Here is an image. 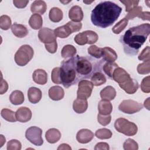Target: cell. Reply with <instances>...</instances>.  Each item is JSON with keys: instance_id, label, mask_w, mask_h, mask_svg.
<instances>
[{"instance_id": "obj_1", "label": "cell", "mask_w": 150, "mask_h": 150, "mask_svg": "<svg viewBox=\"0 0 150 150\" xmlns=\"http://www.w3.org/2000/svg\"><path fill=\"white\" fill-rule=\"evenodd\" d=\"M149 33V23H143L128 29L120 39L124 52L128 55L138 54Z\"/></svg>"}, {"instance_id": "obj_2", "label": "cell", "mask_w": 150, "mask_h": 150, "mask_svg": "<svg viewBox=\"0 0 150 150\" xmlns=\"http://www.w3.org/2000/svg\"><path fill=\"white\" fill-rule=\"evenodd\" d=\"M122 8L111 1H103L92 10L91 21L96 26L106 28L117 20Z\"/></svg>"}, {"instance_id": "obj_3", "label": "cell", "mask_w": 150, "mask_h": 150, "mask_svg": "<svg viewBox=\"0 0 150 150\" xmlns=\"http://www.w3.org/2000/svg\"><path fill=\"white\" fill-rule=\"evenodd\" d=\"M60 69L62 84L65 88H69L79 82L74 67L73 57L63 60Z\"/></svg>"}, {"instance_id": "obj_4", "label": "cell", "mask_w": 150, "mask_h": 150, "mask_svg": "<svg viewBox=\"0 0 150 150\" xmlns=\"http://www.w3.org/2000/svg\"><path fill=\"white\" fill-rule=\"evenodd\" d=\"M33 49L30 45H23L16 51L14 56L15 62L18 66H24L33 58Z\"/></svg>"}, {"instance_id": "obj_5", "label": "cell", "mask_w": 150, "mask_h": 150, "mask_svg": "<svg viewBox=\"0 0 150 150\" xmlns=\"http://www.w3.org/2000/svg\"><path fill=\"white\" fill-rule=\"evenodd\" d=\"M115 129L127 136H134L138 131L137 125L124 118L117 119L114 122Z\"/></svg>"}, {"instance_id": "obj_6", "label": "cell", "mask_w": 150, "mask_h": 150, "mask_svg": "<svg viewBox=\"0 0 150 150\" xmlns=\"http://www.w3.org/2000/svg\"><path fill=\"white\" fill-rule=\"evenodd\" d=\"M42 134V129L36 126H32L26 129L25 132V137L33 145L36 146H41L43 144Z\"/></svg>"}, {"instance_id": "obj_7", "label": "cell", "mask_w": 150, "mask_h": 150, "mask_svg": "<svg viewBox=\"0 0 150 150\" xmlns=\"http://www.w3.org/2000/svg\"><path fill=\"white\" fill-rule=\"evenodd\" d=\"M143 108V105L132 100H123L118 106L120 111L124 113L132 114L136 113Z\"/></svg>"}, {"instance_id": "obj_8", "label": "cell", "mask_w": 150, "mask_h": 150, "mask_svg": "<svg viewBox=\"0 0 150 150\" xmlns=\"http://www.w3.org/2000/svg\"><path fill=\"white\" fill-rule=\"evenodd\" d=\"M94 85L92 82L87 80H83L79 82L78 90L77 91V97L79 98L87 99L91 94Z\"/></svg>"}, {"instance_id": "obj_9", "label": "cell", "mask_w": 150, "mask_h": 150, "mask_svg": "<svg viewBox=\"0 0 150 150\" xmlns=\"http://www.w3.org/2000/svg\"><path fill=\"white\" fill-rule=\"evenodd\" d=\"M39 40L45 44H49L56 41V36L54 30L48 28H43L38 32Z\"/></svg>"}, {"instance_id": "obj_10", "label": "cell", "mask_w": 150, "mask_h": 150, "mask_svg": "<svg viewBox=\"0 0 150 150\" xmlns=\"http://www.w3.org/2000/svg\"><path fill=\"white\" fill-rule=\"evenodd\" d=\"M119 86L129 94H133L136 93L139 87L138 81L131 77L124 83L119 84Z\"/></svg>"}, {"instance_id": "obj_11", "label": "cell", "mask_w": 150, "mask_h": 150, "mask_svg": "<svg viewBox=\"0 0 150 150\" xmlns=\"http://www.w3.org/2000/svg\"><path fill=\"white\" fill-rule=\"evenodd\" d=\"M16 120L21 122H26L32 118L31 110L26 107L19 108L15 112Z\"/></svg>"}, {"instance_id": "obj_12", "label": "cell", "mask_w": 150, "mask_h": 150, "mask_svg": "<svg viewBox=\"0 0 150 150\" xmlns=\"http://www.w3.org/2000/svg\"><path fill=\"white\" fill-rule=\"evenodd\" d=\"M94 138V133L88 129H81L76 134L77 141L81 144H87Z\"/></svg>"}, {"instance_id": "obj_13", "label": "cell", "mask_w": 150, "mask_h": 150, "mask_svg": "<svg viewBox=\"0 0 150 150\" xmlns=\"http://www.w3.org/2000/svg\"><path fill=\"white\" fill-rule=\"evenodd\" d=\"M130 78V75L124 69L118 67L113 72L112 80H114L118 84H121L124 83Z\"/></svg>"}, {"instance_id": "obj_14", "label": "cell", "mask_w": 150, "mask_h": 150, "mask_svg": "<svg viewBox=\"0 0 150 150\" xmlns=\"http://www.w3.org/2000/svg\"><path fill=\"white\" fill-rule=\"evenodd\" d=\"M83 12L78 5H74L72 6L69 11V17L75 22H80L83 18Z\"/></svg>"}, {"instance_id": "obj_15", "label": "cell", "mask_w": 150, "mask_h": 150, "mask_svg": "<svg viewBox=\"0 0 150 150\" xmlns=\"http://www.w3.org/2000/svg\"><path fill=\"white\" fill-rule=\"evenodd\" d=\"M33 80L37 84L40 85L45 84L47 81V74L43 69L35 70L32 74Z\"/></svg>"}, {"instance_id": "obj_16", "label": "cell", "mask_w": 150, "mask_h": 150, "mask_svg": "<svg viewBox=\"0 0 150 150\" xmlns=\"http://www.w3.org/2000/svg\"><path fill=\"white\" fill-rule=\"evenodd\" d=\"M49 97L54 101H59L62 100L64 96V90L59 86L51 87L48 91Z\"/></svg>"}, {"instance_id": "obj_17", "label": "cell", "mask_w": 150, "mask_h": 150, "mask_svg": "<svg viewBox=\"0 0 150 150\" xmlns=\"http://www.w3.org/2000/svg\"><path fill=\"white\" fill-rule=\"evenodd\" d=\"M41 90L35 87H31L28 91V97L29 101L32 104H36L42 98Z\"/></svg>"}, {"instance_id": "obj_18", "label": "cell", "mask_w": 150, "mask_h": 150, "mask_svg": "<svg viewBox=\"0 0 150 150\" xmlns=\"http://www.w3.org/2000/svg\"><path fill=\"white\" fill-rule=\"evenodd\" d=\"M102 57L105 62H114L118 56L114 49L110 47H104L102 48Z\"/></svg>"}, {"instance_id": "obj_19", "label": "cell", "mask_w": 150, "mask_h": 150, "mask_svg": "<svg viewBox=\"0 0 150 150\" xmlns=\"http://www.w3.org/2000/svg\"><path fill=\"white\" fill-rule=\"evenodd\" d=\"M88 107V102L87 99L77 98L73 103V110L77 114L84 112Z\"/></svg>"}, {"instance_id": "obj_20", "label": "cell", "mask_w": 150, "mask_h": 150, "mask_svg": "<svg viewBox=\"0 0 150 150\" xmlns=\"http://www.w3.org/2000/svg\"><path fill=\"white\" fill-rule=\"evenodd\" d=\"M47 9V5L44 1H35L30 6V11L33 13L43 15Z\"/></svg>"}, {"instance_id": "obj_21", "label": "cell", "mask_w": 150, "mask_h": 150, "mask_svg": "<svg viewBox=\"0 0 150 150\" xmlns=\"http://www.w3.org/2000/svg\"><path fill=\"white\" fill-rule=\"evenodd\" d=\"M45 138L49 143L54 144L60 139L61 133L56 128H50L46 132Z\"/></svg>"}, {"instance_id": "obj_22", "label": "cell", "mask_w": 150, "mask_h": 150, "mask_svg": "<svg viewBox=\"0 0 150 150\" xmlns=\"http://www.w3.org/2000/svg\"><path fill=\"white\" fill-rule=\"evenodd\" d=\"M11 30L13 34L19 38H24L28 34V30L25 26L16 23L11 26Z\"/></svg>"}, {"instance_id": "obj_23", "label": "cell", "mask_w": 150, "mask_h": 150, "mask_svg": "<svg viewBox=\"0 0 150 150\" xmlns=\"http://www.w3.org/2000/svg\"><path fill=\"white\" fill-rule=\"evenodd\" d=\"M100 97L102 100L111 101L114 99L116 96V91L114 87L108 86L100 91Z\"/></svg>"}, {"instance_id": "obj_24", "label": "cell", "mask_w": 150, "mask_h": 150, "mask_svg": "<svg viewBox=\"0 0 150 150\" xmlns=\"http://www.w3.org/2000/svg\"><path fill=\"white\" fill-rule=\"evenodd\" d=\"M99 114L102 115L110 114L112 111V105L110 101L101 100L98 104Z\"/></svg>"}, {"instance_id": "obj_25", "label": "cell", "mask_w": 150, "mask_h": 150, "mask_svg": "<svg viewBox=\"0 0 150 150\" xmlns=\"http://www.w3.org/2000/svg\"><path fill=\"white\" fill-rule=\"evenodd\" d=\"M106 81L107 79L105 76L101 71L100 70H98L94 72L91 77V81L95 86H101L102 84H104Z\"/></svg>"}, {"instance_id": "obj_26", "label": "cell", "mask_w": 150, "mask_h": 150, "mask_svg": "<svg viewBox=\"0 0 150 150\" xmlns=\"http://www.w3.org/2000/svg\"><path fill=\"white\" fill-rule=\"evenodd\" d=\"M9 100L13 105H20L25 100L23 93L20 90H15L11 93L9 96Z\"/></svg>"}, {"instance_id": "obj_27", "label": "cell", "mask_w": 150, "mask_h": 150, "mask_svg": "<svg viewBox=\"0 0 150 150\" xmlns=\"http://www.w3.org/2000/svg\"><path fill=\"white\" fill-rule=\"evenodd\" d=\"M29 24L35 30L40 29L43 25V19L41 15L38 13H33L29 20Z\"/></svg>"}, {"instance_id": "obj_28", "label": "cell", "mask_w": 150, "mask_h": 150, "mask_svg": "<svg viewBox=\"0 0 150 150\" xmlns=\"http://www.w3.org/2000/svg\"><path fill=\"white\" fill-rule=\"evenodd\" d=\"M63 14L62 11L57 8L53 7L50 9L49 13V18L53 22H59L63 19Z\"/></svg>"}, {"instance_id": "obj_29", "label": "cell", "mask_w": 150, "mask_h": 150, "mask_svg": "<svg viewBox=\"0 0 150 150\" xmlns=\"http://www.w3.org/2000/svg\"><path fill=\"white\" fill-rule=\"evenodd\" d=\"M54 33L56 37L64 39L67 38L70 34L72 33V32L69 27L66 24L56 28L54 30Z\"/></svg>"}, {"instance_id": "obj_30", "label": "cell", "mask_w": 150, "mask_h": 150, "mask_svg": "<svg viewBox=\"0 0 150 150\" xmlns=\"http://www.w3.org/2000/svg\"><path fill=\"white\" fill-rule=\"evenodd\" d=\"M77 50L76 47L71 45H66L63 46L61 51V55L63 58H70L75 56Z\"/></svg>"}, {"instance_id": "obj_31", "label": "cell", "mask_w": 150, "mask_h": 150, "mask_svg": "<svg viewBox=\"0 0 150 150\" xmlns=\"http://www.w3.org/2000/svg\"><path fill=\"white\" fill-rule=\"evenodd\" d=\"M119 67L118 65L115 62H104L103 64V71L107 75V76L112 79V74L114 70Z\"/></svg>"}, {"instance_id": "obj_32", "label": "cell", "mask_w": 150, "mask_h": 150, "mask_svg": "<svg viewBox=\"0 0 150 150\" xmlns=\"http://www.w3.org/2000/svg\"><path fill=\"white\" fill-rule=\"evenodd\" d=\"M1 115L2 117L6 121L11 122H16V118L15 115V112L8 108H3L1 110Z\"/></svg>"}, {"instance_id": "obj_33", "label": "cell", "mask_w": 150, "mask_h": 150, "mask_svg": "<svg viewBox=\"0 0 150 150\" xmlns=\"http://www.w3.org/2000/svg\"><path fill=\"white\" fill-rule=\"evenodd\" d=\"M112 132L107 128H101L97 129L95 132V136L100 139H109L112 137Z\"/></svg>"}, {"instance_id": "obj_34", "label": "cell", "mask_w": 150, "mask_h": 150, "mask_svg": "<svg viewBox=\"0 0 150 150\" xmlns=\"http://www.w3.org/2000/svg\"><path fill=\"white\" fill-rule=\"evenodd\" d=\"M128 22V20L125 18H123L120 21H119L112 28V30L113 33H114L115 34H119L120 33H121L127 26Z\"/></svg>"}, {"instance_id": "obj_35", "label": "cell", "mask_w": 150, "mask_h": 150, "mask_svg": "<svg viewBox=\"0 0 150 150\" xmlns=\"http://www.w3.org/2000/svg\"><path fill=\"white\" fill-rule=\"evenodd\" d=\"M74 40L75 42L79 45H84L86 44H88V38L86 31L82 32L76 35Z\"/></svg>"}, {"instance_id": "obj_36", "label": "cell", "mask_w": 150, "mask_h": 150, "mask_svg": "<svg viewBox=\"0 0 150 150\" xmlns=\"http://www.w3.org/2000/svg\"><path fill=\"white\" fill-rule=\"evenodd\" d=\"M88 53L92 57L100 59L102 57V48L97 47L96 45L90 46L88 49Z\"/></svg>"}, {"instance_id": "obj_37", "label": "cell", "mask_w": 150, "mask_h": 150, "mask_svg": "<svg viewBox=\"0 0 150 150\" xmlns=\"http://www.w3.org/2000/svg\"><path fill=\"white\" fill-rule=\"evenodd\" d=\"M12 21L10 17L6 15H3L0 17V28L2 30H8L11 26Z\"/></svg>"}, {"instance_id": "obj_38", "label": "cell", "mask_w": 150, "mask_h": 150, "mask_svg": "<svg viewBox=\"0 0 150 150\" xmlns=\"http://www.w3.org/2000/svg\"><path fill=\"white\" fill-rule=\"evenodd\" d=\"M137 71L140 74H148L150 72V60L139 63L137 66Z\"/></svg>"}, {"instance_id": "obj_39", "label": "cell", "mask_w": 150, "mask_h": 150, "mask_svg": "<svg viewBox=\"0 0 150 150\" xmlns=\"http://www.w3.org/2000/svg\"><path fill=\"white\" fill-rule=\"evenodd\" d=\"M123 148L125 150H138V144L133 139L128 138L123 144Z\"/></svg>"}, {"instance_id": "obj_40", "label": "cell", "mask_w": 150, "mask_h": 150, "mask_svg": "<svg viewBox=\"0 0 150 150\" xmlns=\"http://www.w3.org/2000/svg\"><path fill=\"white\" fill-rule=\"evenodd\" d=\"M60 69L59 67H54L51 73V79L52 81L55 84H62L61 79H60Z\"/></svg>"}, {"instance_id": "obj_41", "label": "cell", "mask_w": 150, "mask_h": 150, "mask_svg": "<svg viewBox=\"0 0 150 150\" xmlns=\"http://www.w3.org/2000/svg\"><path fill=\"white\" fill-rule=\"evenodd\" d=\"M120 2L123 4L125 6V11L129 12L133 9L138 6L139 1H120Z\"/></svg>"}, {"instance_id": "obj_42", "label": "cell", "mask_w": 150, "mask_h": 150, "mask_svg": "<svg viewBox=\"0 0 150 150\" xmlns=\"http://www.w3.org/2000/svg\"><path fill=\"white\" fill-rule=\"evenodd\" d=\"M22 148V144L17 139H11L7 143L8 150H20Z\"/></svg>"}, {"instance_id": "obj_43", "label": "cell", "mask_w": 150, "mask_h": 150, "mask_svg": "<svg viewBox=\"0 0 150 150\" xmlns=\"http://www.w3.org/2000/svg\"><path fill=\"white\" fill-rule=\"evenodd\" d=\"M142 12V6H138L134 9H133L131 11L128 12V13L126 15L125 18L127 19L128 20L133 19L135 17H138V16Z\"/></svg>"}, {"instance_id": "obj_44", "label": "cell", "mask_w": 150, "mask_h": 150, "mask_svg": "<svg viewBox=\"0 0 150 150\" xmlns=\"http://www.w3.org/2000/svg\"><path fill=\"white\" fill-rule=\"evenodd\" d=\"M111 116L110 114L108 115H102L98 114L97 115V120L99 124L103 126H106L109 124L111 122Z\"/></svg>"}, {"instance_id": "obj_45", "label": "cell", "mask_w": 150, "mask_h": 150, "mask_svg": "<svg viewBox=\"0 0 150 150\" xmlns=\"http://www.w3.org/2000/svg\"><path fill=\"white\" fill-rule=\"evenodd\" d=\"M150 77L148 76L144 77L141 83V89L144 93H149L150 92Z\"/></svg>"}, {"instance_id": "obj_46", "label": "cell", "mask_w": 150, "mask_h": 150, "mask_svg": "<svg viewBox=\"0 0 150 150\" xmlns=\"http://www.w3.org/2000/svg\"><path fill=\"white\" fill-rule=\"evenodd\" d=\"M138 59L142 61H147L150 60V47L147 46L138 56Z\"/></svg>"}, {"instance_id": "obj_47", "label": "cell", "mask_w": 150, "mask_h": 150, "mask_svg": "<svg viewBox=\"0 0 150 150\" xmlns=\"http://www.w3.org/2000/svg\"><path fill=\"white\" fill-rule=\"evenodd\" d=\"M66 25L69 27L72 33L79 31L82 27V23L81 22H75L73 21H69Z\"/></svg>"}, {"instance_id": "obj_48", "label": "cell", "mask_w": 150, "mask_h": 150, "mask_svg": "<svg viewBox=\"0 0 150 150\" xmlns=\"http://www.w3.org/2000/svg\"><path fill=\"white\" fill-rule=\"evenodd\" d=\"M45 46L47 51L50 53H54L57 49V43L56 41L51 43L45 44Z\"/></svg>"}, {"instance_id": "obj_49", "label": "cell", "mask_w": 150, "mask_h": 150, "mask_svg": "<svg viewBox=\"0 0 150 150\" xmlns=\"http://www.w3.org/2000/svg\"><path fill=\"white\" fill-rule=\"evenodd\" d=\"M13 3L14 5L18 8H25L27 4L29 3V1H20V0H13Z\"/></svg>"}, {"instance_id": "obj_50", "label": "cell", "mask_w": 150, "mask_h": 150, "mask_svg": "<svg viewBox=\"0 0 150 150\" xmlns=\"http://www.w3.org/2000/svg\"><path fill=\"white\" fill-rule=\"evenodd\" d=\"M94 149L95 150H103V149L109 150L110 146L107 143L101 142H98L96 145L94 147Z\"/></svg>"}, {"instance_id": "obj_51", "label": "cell", "mask_w": 150, "mask_h": 150, "mask_svg": "<svg viewBox=\"0 0 150 150\" xmlns=\"http://www.w3.org/2000/svg\"><path fill=\"white\" fill-rule=\"evenodd\" d=\"M8 84L7 82L2 78L1 80V91H0L1 94H3L4 93H6L8 90Z\"/></svg>"}, {"instance_id": "obj_52", "label": "cell", "mask_w": 150, "mask_h": 150, "mask_svg": "<svg viewBox=\"0 0 150 150\" xmlns=\"http://www.w3.org/2000/svg\"><path fill=\"white\" fill-rule=\"evenodd\" d=\"M150 16V12H142L138 16V18L142 19L144 21H149V17Z\"/></svg>"}, {"instance_id": "obj_53", "label": "cell", "mask_w": 150, "mask_h": 150, "mask_svg": "<svg viewBox=\"0 0 150 150\" xmlns=\"http://www.w3.org/2000/svg\"><path fill=\"white\" fill-rule=\"evenodd\" d=\"M57 149H68L71 150V148L67 144H62L59 145V146L57 148Z\"/></svg>"}, {"instance_id": "obj_54", "label": "cell", "mask_w": 150, "mask_h": 150, "mask_svg": "<svg viewBox=\"0 0 150 150\" xmlns=\"http://www.w3.org/2000/svg\"><path fill=\"white\" fill-rule=\"evenodd\" d=\"M149 97H148L146 100H145L144 105L145 107V108H147V110H149Z\"/></svg>"}, {"instance_id": "obj_55", "label": "cell", "mask_w": 150, "mask_h": 150, "mask_svg": "<svg viewBox=\"0 0 150 150\" xmlns=\"http://www.w3.org/2000/svg\"><path fill=\"white\" fill-rule=\"evenodd\" d=\"M1 146L0 147H2L3 144H4V143L5 142V138H4L2 135H1Z\"/></svg>"}]
</instances>
